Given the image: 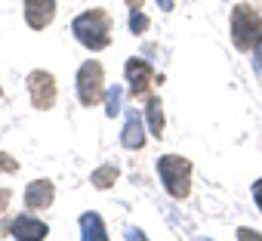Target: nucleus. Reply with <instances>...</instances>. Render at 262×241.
Returning a JSON list of instances; mask_svg holds the SVG:
<instances>
[{"label":"nucleus","instance_id":"obj_14","mask_svg":"<svg viewBox=\"0 0 262 241\" xmlns=\"http://www.w3.org/2000/svg\"><path fill=\"white\" fill-rule=\"evenodd\" d=\"M114 179H117V170H114V167H99V170L93 173V183H96L99 189H108Z\"/></svg>","mask_w":262,"mask_h":241},{"label":"nucleus","instance_id":"obj_7","mask_svg":"<svg viewBox=\"0 0 262 241\" xmlns=\"http://www.w3.org/2000/svg\"><path fill=\"white\" fill-rule=\"evenodd\" d=\"M120 143H123L126 149H142V146H145L142 114H139V111H133V108L126 111V127H123V133H120Z\"/></svg>","mask_w":262,"mask_h":241},{"label":"nucleus","instance_id":"obj_4","mask_svg":"<svg viewBox=\"0 0 262 241\" xmlns=\"http://www.w3.org/2000/svg\"><path fill=\"white\" fill-rule=\"evenodd\" d=\"M77 96L83 105H96L102 99V65L99 62H83L77 71Z\"/></svg>","mask_w":262,"mask_h":241},{"label":"nucleus","instance_id":"obj_9","mask_svg":"<svg viewBox=\"0 0 262 241\" xmlns=\"http://www.w3.org/2000/svg\"><path fill=\"white\" fill-rule=\"evenodd\" d=\"M126 81H129V90H133V96H139L148 81H151V68L142 62V59H129L126 62Z\"/></svg>","mask_w":262,"mask_h":241},{"label":"nucleus","instance_id":"obj_3","mask_svg":"<svg viewBox=\"0 0 262 241\" xmlns=\"http://www.w3.org/2000/svg\"><path fill=\"white\" fill-rule=\"evenodd\" d=\"M231 34H234L237 50H250L262 41V19L247 7H237L234 16H231Z\"/></svg>","mask_w":262,"mask_h":241},{"label":"nucleus","instance_id":"obj_15","mask_svg":"<svg viewBox=\"0 0 262 241\" xmlns=\"http://www.w3.org/2000/svg\"><path fill=\"white\" fill-rule=\"evenodd\" d=\"M148 28V19L139 13V10H133V16H129V31H133V34H142Z\"/></svg>","mask_w":262,"mask_h":241},{"label":"nucleus","instance_id":"obj_1","mask_svg":"<svg viewBox=\"0 0 262 241\" xmlns=\"http://www.w3.org/2000/svg\"><path fill=\"white\" fill-rule=\"evenodd\" d=\"M71 31H74V37H77L83 47H90V50H105V47H108V34H111V22H108V16H105L102 10H93V13L77 16L74 25H71Z\"/></svg>","mask_w":262,"mask_h":241},{"label":"nucleus","instance_id":"obj_19","mask_svg":"<svg viewBox=\"0 0 262 241\" xmlns=\"http://www.w3.org/2000/svg\"><path fill=\"white\" fill-rule=\"evenodd\" d=\"M7 204H10V192H7V189H0V210H4Z\"/></svg>","mask_w":262,"mask_h":241},{"label":"nucleus","instance_id":"obj_21","mask_svg":"<svg viewBox=\"0 0 262 241\" xmlns=\"http://www.w3.org/2000/svg\"><path fill=\"white\" fill-rule=\"evenodd\" d=\"M161 4V10H173V0H158Z\"/></svg>","mask_w":262,"mask_h":241},{"label":"nucleus","instance_id":"obj_5","mask_svg":"<svg viewBox=\"0 0 262 241\" xmlns=\"http://www.w3.org/2000/svg\"><path fill=\"white\" fill-rule=\"evenodd\" d=\"M28 90H31L34 108H50L56 102V84H53V74H47V71H31L28 74Z\"/></svg>","mask_w":262,"mask_h":241},{"label":"nucleus","instance_id":"obj_16","mask_svg":"<svg viewBox=\"0 0 262 241\" xmlns=\"http://www.w3.org/2000/svg\"><path fill=\"white\" fill-rule=\"evenodd\" d=\"M16 167H19V164H16L10 155H4V152H0V170H4V173H13Z\"/></svg>","mask_w":262,"mask_h":241},{"label":"nucleus","instance_id":"obj_10","mask_svg":"<svg viewBox=\"0 0 262 241\" xmlns=\"http://www.w3.org/2000/svg\"><path fill=\"white\" fill-rule=\"evenodd\" d=\"M47 226L40 223V219H31V216H19L16 223H13V238H19V241H34V238H47Z\"/></svg>","mask_w":262,"mask_h":241},{"label":"nucleus","instance_id":"obj_20","mask_svg":"<svg viewBox=\"0 0 262 241\" xmlns=\"http://www.w3.org/2000/svg\"><path fill=\"white\" fill-rule=\"evenodd\" d=\"M129 4V10H142V0H126Z\"/></svg>","mask_w":262,"mask_h":241},{"label":"nucleus","instance_id":"obj_13","mask_svg":"<svg viewBox=\"0 0 262 241\" xmlns=\"http://www.w3.org/2000/svg\"><path fill=\"white\" fill-rule=\"evenodd\" d=\"M120 87H111L108 93H105V111H108V117H114L117 111H120Z\"/></svg>","mask_w":262,"mask_h":241},{"label":"nucleus","instance_id":"obj_17","mask_svg":"<svg viewBox=\"0 0 262 241\" xmlns=\"http://www.w3.org/2000/svg\"><path fill=\"white\" fill-rule=\"evenodd\" d=\"M256 74L262 77V41L256 44Z\"/></svg>","mask_w":262,"mask_h":241},{"label":"nucleus","instance_id":"obj_2","mask_svg":"<svg viewBox=\"0 0 262 241\" xmlns=\"http://www.w3.org/2000/svg\"><path fill=\"white\" fill-rule=\"evenodd\" d=\"M158 173L164 179V189L173 195V198H185L188 189H191V164L179 155H164L158 161Z\"/></svg>","mask_w":262,"mask_h":241},{"label":"nucleus","instance_id":"obj_11","mask_svg":"<svg viewBox=\"0 0 262 241\" xmlns=\"http://www.w3.org/2000/svg\"><path fill=\"white\" fill-rule=\"evenodd\" d=\"M80 238L83 241H105L108 238V232H105V226H102V219L96 213H83L80 216Z\"/></svg>","mask_w":262,"mask_h":241},{"label":"nucleus","instance_id":"obj_8","mask_svg":"<svg viewBox=\"0 0 262 241\" xmlns=\"http://www.w3.org/2000/svg\"><path fill=\"white\" fill-rule=\"evenodd\" d=\"M25 204H28L31 210H43V207H50V204H53V183H47V179L31 183V186L25 189Z\"/></svg>","mask_w":262,"mask_h":241},{"label":"nucleus","instance_id":"obj_12","mask_svg":"<svg viewBox=\"0 0 262 241\" xmlns=\"http://www.w3.org/2000/svg\"><path fill=\"white\" fill-rule=\"evenodd\" d=\"M148 124H151V133L155 136L164 133V108H161V99H151L148 102Z\"/></svg>","mask_w":262,"mask_h":241},{"label":"nucleus","instance_id":"obj_6","mask_svg":"<svg viewBox=\"0 0 262 241\" xmlns=\"http://www.w3.org/2000/svg\"><path fill=\"white\" fill-rule=\"evenodd\" d=\"M53 13H56V0H28L25 4V19L37 31L53 22Z\"/></svg>","mask_w":262,"mask_h":241},{"label":"nucleus","instance_id":"obj_18","mask_svg":"<svg viewBox=\"0 0 262 241\" xmlns=\"http://www.w3.org/2000/svg\"><path fill=\"white\" fill-rule=\"evenodd\" d=\"M253 198H256V204H259V210H262V179L253 186Z\"/></svg>","mask_w":262,"mask_h":241}]
</instances>
